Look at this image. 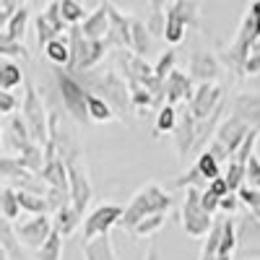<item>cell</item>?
Returning a JSON list of instances; mask_svg holds the SVG:
<instances>
[{
	"label": "cell",
	"mask_w": 260,
	"mask_h": 260,
	"mask_svg": "<svg viewBox=\"0 0 260 260\" xmlns=\"http://www.w3.org/2000/svg\"><path fill=\"white\" fill-rule=\"evenodd\" d=\"M175 206V201H172V195L156 185V182H148L143 185L133 198H130L125 213H122V219H120V229L122 232H133L143 219H148V216H154V213H169V208Z\"/></svg>",
	"instance_id": "6da1fadb"
},
{
	"label": "cell",
	"mask_w": 260,
	"mask_h": 260,
	"mask_svg": "<svg viewBox=\"0 0 260 260\" xmlns=\"http://www.w3.org/2000/svg\"><path fill=\"white\" fill-rule=\"evenodd\" d=\"M73 76L83 83V89L89 94H96L110 102L117 117L125 120V110L130 107V89H127L125 78H120L115 71H89L83 76L81 73H73Z\"/></svg>",
	"instance_id": "7a4b0ae2"
},
{
	"label": "cell",
	"mask_w": 260,
	"mask_h": 260,
	"mask_svg": "<svg viewBox=\"0 0 260 260\" xmlns=\"http://www.w3.org/2000/svg\"><path fill=\"white\" fill-rule=\"evenodd\" d=\"M68 39H71V73H89L94 71L96 65L104 60L107 50H110V45H107V39H89L81 26H73L68 29Z\"/></svg>",
	"instance_id": "3957f363"
},
{
	"label": "cell",
	"mask_w": 260,
	"mask_h": 260,
	"mask_svg": "<svg viewBox=\"0 0 260 260\" xmlns=\"http://www.w3.org/2000/svg\"><path fill=\"white\" fill-rule=\"evenodd\" d=\"M55 83H57L65 112L73 117V122H78V125L91 122V117H89V91L83 89V83L65 68L55 71Z\"/></svg>",
	"instance_id": "277c9868"
},
{
	"label": "cell",
	"mask_w": 260,
	"mask_h": 260,
	"mask_svg": "<svg viewBox=\"0 0 260 260\" xmlns=\"http://www.w3.org/2000/svg\"><path fill=\"white\" fill-rule=\"evenodd\" d=\"M203 190L201 187H185V203H182V229L187 237H192V240H201V237H206L216 221V216L208 213L203 208Z\"/></svg>",
	"instance_id": "5b68a950"
},
{
	"label": "cell",
	"mask_w": 260,
	"mask_h": 260,
	"mask_svg": "<svg viewBox=\"0 0 260 260\" xmlns=\"http://www.w3.org/2000/svg\"><path fill=\"white\" fill-rule=\"evenodd\" d=\"M257 31H255V24L250 21V16L245 13L242 18V24L240 29H237L234 39H232V45L226 47V52H221V62L226 65V68H232L237 76H242L245 78V65L252 55V47H255V42H257Z\"/></svg>",
	"instance_id": "8992f818"
},
{
	"label": "cell",
	"mask_w": 260,
	"mask_h": 260,
	"mask_svg": "<svg viewBox=\"0 0 260 260\" xmlns=\"http://www.w3.org/2000/svg\"><path fill=\"white\" fill-rule=\"evenodd\" d=\"M21 115H24L26 125H29V133L39 146H47L50 143V115L45 110V102L37 94V86L26 83V94L24 102H21Z\"/></svg>",
	"instance_id": "52a82bcc"
},
{
	"label": "cell",
	"mask_w": 260,
	"mask_h": 260,
	"mask_svg": "<svg viewBox=\"0 0 260 260\" xmlns=\"http://www.w3.org/2000/svg\"><path fill=\"white\" fill-rule=\"evenodd\" d=\"M62 159H65V164H68V177H71V203H73L76 211L83 216L86 208L91 206L94 187H91V182H89L86 164L81 161V148L71 151V154H65Z\"/></svg>",
	"instance_id": "ba28073f"
},
{
	"label": "cell",
	"mask_w": 260,
	"mask_h": 260,
	"mask_svg": "<svg viewBox=\"0 0 260 260\" xmlns=\"http://www.w3.org/2000/svg\"><path fill=\"white\" fill-rule=\"evenodd\" d=\"M122 213H125V208L117 206V203H102V206H96L83 219V240L81 242H89V240H96V237L110 234L115 226H120Z\"/></svg>",
	"instance_id": "9c48e42d"
},
{
	"label": "cell",
	"mask_w": 260,
	"mask_h": 260,
	"mask_svg": "<svg viewBox=\"0 0 260 260\" xmlns=\"http://www.w3.org/2000/svg\"><path fill=\"white\" fill-rule=\"evenodd\" d=\"M224 107V89L219 83H198V89H195L187 110L192 112V117L203 122L208 120L211 115H216Z\"/></svg>",
	"instance_id": "30bf717a"
},
{
	"label": "cell",
	"mask_w": 260,
	"mask_h": 260,
	"mask_svg": "<svg viewBox=\"0 0 260 260\" xmlns=\"http://www.w3.org/2000/svg\"><path fill=\"white\" fill-rule=\"evenodd\" d=\"M13 232H16V237H18L21 245L37 252L42 245L50 240V234L55 232V221H52L50 213H45V216H31V219L16 224Z\"/></svg>",
	"instance_id": "8fae6325"
},
{
	"label": "cell",
	"mask_w": 260,
	"mask_h": 260,
	"mask_svg": "<svg viewBox=\"0 0 260 260\" xmlns=\"http://www.w3.org/2000/svg\"><path fill=\"white\" fill-rule=\"evenodd\" d=\"M117 65L122 71V78L127 86H138V83H148L154 78V65H151L146 57L136 55L133 50H117Z\"/></svg>",
	"instance_id": "7c38bea8"
},
{
	"label": "cell",
	"mask_w": 260,
	"mask_h": 260,
	"mask_svg": "<svg viewBox=\"0 0 260 260\" xmlns=\"http://www.w3.org/2000/svg\"><path fill=\"white\" fill-rule=\"evenodd\" d=\"M110 11V31H107V45L115 50H130L133 47V16H125L120 8H115L107 0Z\"/></svg>",
	"instance_id": "4fadbf2b"
},
{
	"label": "cell",
	"mask_w": 260,
	"mask_h": 260,
	"mask_svg": "<svg viewBox=\"0 0 260 260\" xmlns=\"http://www.w3.org/2000/svg\"><path fill=\"white\" fill-rule=\"evenodd\" d=\"M252 133V130L240 120V117H234V115H229L226 120H221V125L216 127V136H213V141L219 143L226 154L234 159V154L240 151V146L247 141V136Z\"/></svg>",
	"instance_id": "5bb4252c"
},
{
	"label": "cell",
	"mask_w": 260,
	"mask_h": 260,
	"mask_svg": "<svg viewBox=\"0 0 260 260\" xmlns=\"http://www.w3.org/2000/svg\"><path fill=\"white\" fill-rule=\"evenodd\" d=\"M224 71V62L216 57L213 52H206V50H198V52H192L190 57V76L192 81H198V83H216L219 81Z\"/></svg>",
	"instance_id": "9a60e30c"
},
{
	"label": "cell",
	"mask_w": 260,
	"mask_h": 260,
	"mask_svg": "<svg viewBox=\"0 0 260 260\" xmlns=\"http://www.w3.org/2000/svg\"><path fill=\"white\" fill-rule=\"evenodd\" d=\"M195 143H198V120L192 117L190 110H185L180 115V122H177V130H175V148H177L180 161H185L192 154Z\"/></svg>",
	"instance_id": "2e32d148"
},
{
	"label": "cell",
	"mask_w": 260,
	"mask_h": 260,
	"mask_svg": "<svg viewBox=\"0 0 260 260\" xmlns=\"http://www.w3.org/2000/svg\"><path fill=\"white\" fill-rule=\"evenodd\" d=\"M195 89H198V86H192V76L190 73L175 71V73H169V78L164 81V99H167V104H175V107L180 102L190 104Z\"/></svg>",
	"instance_id": "e0dca14e"
},
{
	"label": "cell",
	"mask_w": 260,
	"mask_h": 260,
	"mask_svg": "<svg viewBox=\"0 0 260 260\" xmlns=\"http://www.w3.org/2000/svg\"><path fill=\"white\" fill-rule=\"evenodd\" d=\"M232 115L240 117L250 130H260V96L257 94H237L232 99Z\"/></svg>",
	"instance_id": "ac0fdd59"
},
{
	"label": "cell",
	"mask_w": 260,
	"mask_h": 260,
	"mask_svg": "<svg viewBox=\"0 0 260 260\" xmlns=\"http://www.w3.org/2000/svg\"><path fill=\"white\" fill-rule=\"evenodd\" d=\"M167 13H172L177 21H182V24L187 26V29H203V24H201V3L198 0H175L169 8H167Z\"/></svg>",
	"instance_id": "d6986e66"
},
{
	"label": "cell",
	"mask_w": 260,
	"mask_h": 260,
	"mask_svg": "<svg viewBox=\"0 0 260 260\" xmlns=\"http://www.w3.org/2000/svg\"><path fill=\"white\" fill-rule=\"evenodd\" d=\"M81 31L89 39H107V31H110V11H107V0L89 13V18L81 24Z\"/></svg>",
	"instance_id": "ffe728a7"
},
{
	"label": "cell",
	"mask_w": 260,
	"mask_h": 260,
	"mask_svg": "<svg viewBox=\"0 0 260 260\" xmlns=\"http://www.w3.org/2000/svg\"><path fill=\"white\" fill-rule=\"evenodd\" d=\"M29 21H31V13H29V8L24 6V8L16 11V13L6 21V24H3L0 42H24L26 29H29Z\"/></svg>",
	"instance_id": "44dd1931"
},
{
	"label": "cell",
	"mask_w": 260,
	"mask_h": 260,
	"mask_svg": "<svg viewBox=\"0 0 260 260\" xmlns=\"http://www.w3.org/2000/svg\"><path fill=\"white\" fill-rule=\"evenodd\" d=\"M81 252H83V260H117L110 234L96 237V240H89V242H81Z\"/></svg>",
	"instance_id": "7402d4cb"
},
{
	"label": "cell",
	"mask_w": 260,
	"mask_h": 260,
	"mask_svg": "<svg viewBox=\"0 0 260 260\" xmlns=\"http://www.w3.org/2000/svg\"><path fill=\"white\" fill-rule=\"evenodd\" d=\"M52 221H55V232H60L62 237H68V234H73L76 226L83 221V216L76 211L73 203H65L62 208H57V211L52 213Z\"/></svg>",
	"instance_id": "603a6c76"
},
{
	"label": "cell",
	"mask_w": 260,
	"mask_h": 260,
	"mask_svg": "<svg viewBox=\"0 0 260 260\" xmlns=\"http://www.w3.org/2000/svg\"><path fill=\"white\" fill-rule=\"evenodd\" d=\"M45 55H47L50 62L57 65V68L68 71V68H71V57H73V52H71V39H62V37L52 39L50 45L45 47Z\"/></svg>",
	"instance_id": "cb8c5ba5"
},
{
	"label": "cell",
	"mask_w": 260,
	"mask_h": 260,
	"mask_svg": "<svg viewBox=\"0 0 260 260\" xmlns=\"http://www.w3.org/2000/svg\"><path fill=\"white\" fill-rule=\"evenodd\" d=\"M21 83H24V71H21V65H16L11 57H3L0 60V91H13Z\"/></svg>",
	"instance_id": "d4e9b609"
},
{
	"label": "cell",
	"mask_w": 260,
	"mask_h": 260,
	"mask_svg": "<svg viewBox=\"0 0 260 260\" xmlns=\"http://www.w3.org/2000/svg\"><path fill=\"white\" fill-rule=\"evenodd\" d=\"M151 42H154V34H151L148 24L143 18L133 16V47L130 50H133L136 55H141V57H146L151 52Z\"/></svg>",
	"instance_id": "484cf974"
},
{
	"label": "cell",
	"mask_w": 260,
	"mask_h": 260,
	"mask_svg": "<svg viewBox=\"0 0 260 260\" xmlns=\"http://www.w3.org/2000/svg\"><path fill=\"white\" fill-rule=\"evenodd\" d=\"M18 203H21V211H26L29 216H45V213H52L50 201L45 198V195H37V192L18 190Z\"/></svg>",
	"instance_id": "4316f807"
},
{
	"label": "cell",
	"mask_w": 260,
	"mask_h": 260,
	"mask_svg": "<svg viewBox=\"0 0 260 260\" xmlns=\"http://www.w3.org/2000/svg\"><path fill=\"white\" fill-rule=\"evenodd\" d=\"M8 133H11V141H13V146H16L18 151H24L26 146L37 143V141L31 138V133H29V125H26L24 115H13V117H11Z\"/></svg>",
	"instance_id": "83f0119b"
},
{
	"label": "cell",
	"mask_w": 260,
	"mask_h": 260,
	"mask_svg": "<svg viewBox=\"0 0 260 260\" xmlns=\"http://www.w3.org/2000/svg\"><path fill=\"white\" fill-rule=\"evenodd\" d=\"M89 117H91V122H102V125L120 120L117 112L112 110V104L102 96H96V94H89Z\"/></svg>",
	"instance_id": "f1b7e54d"
},
{
	"label": "cell",
	"mask_w": 260,
	"mask_h": 260,
	"mask_svg": "<svg viewBox=\"0 0 260 260\" xmlns=\"http://www.w3.org/2000/svg\"><path fill=\"white\" fill-rule=\"evenodd\" d=\"M177 122H180L177 107H175V104H164L161 110L156 112V125H154L156 138L164 136V133H175V130H177Z\"/></svg>",
	"instance_id": "f546056e"
},
{
	"label": "cell",
	"mask_w": 260,
	"mask_h": 260,
	"mask_svg": "<svg viewBox=\"0 0 260 260\" xmlns=\"http://www.w3.org/2000/svg\"><path fill=\"white\" fill-rule=\"evenodd\" d=\"M34 29H37V42H39L42 47H47L52 39L62 37V31L55 26V21H52V18L45 13V11H42V13L34 18Z\"/></svg>",
	"instance_id": "4dcf8cb0"
},
{
	"label": "cell",
	"mask_w": 260,
	"mask_h": 260,
	"mask_svg": "<svg viewBox=\"0 0 260 260\" xmlns=\"http://www.w3.org/2000/svg\"><path fill=\"white\" fill-rule=\"evenodd\" d=\"M0 211H3V221H16L21 216V203H18V190H13L11 185L3 187L0 192Z\"/></svg>",
	"instance_id": "1f68e13d"
},
{
	"label": "cell",
	"mask_w": 260,
	"mask_h": 260,
	"mask_svg": "<svg viewBox=\"0 0 260 260\" xmlns=\"http://www.w3.org/2000/svg\"><path fill=\"white\" fill-rule=\"evenodd\" d=\"M60 13L65 18V24H68L71 29L73 26H81L86 18H89V13H86L83 3L81 0H60Z\"/></svg>",
	"instance_id": "d6a6232c"
},
{
	"label": "cell",
	"mask_w": 260,
	"mask_h": 260,
	"mask_svg": "<svg viewBox=\"0 0 260 260\" xmlns=\"http://www.w3.org/2000/svg\"><path fill=\"white\" fill-rule=\"evenodd\" d=\"M195 169H198L201 175H203V180H208V182H211V180H216V177H221V161L216 159V156L211 154L208 148L198 154V161H195Z\"/></svg>",
	"instance_id": "836d02e7"
},
{
	"label": "cell",
	"mask_w": 260,
	"mask_h": 260,
	"mask_svg": "<svg viewBox=\"0 0 260 260\" xmlns=\"http://www.w3.org/2000/svg\"><path fill=\"white\" fill-rule=\"evenodd\" d=\"M37 260H62V234L52 232L50 240L37 250Z\"/></svg>",
	"instance_id": "e575fe53"
},
{
	"label": "cell",
	"mask_w": 260,
	"mask_h": 260,
	"mask_svg": "<svg viewBox=\"0 0 260 260\" xmlns=\"http://www.w3.org/2000/svg\"><path fill=\"white\" fill-rule=\"evenodd\" d=\"M237 247H240V232H237V224H234V219H224V234H221V247H219V252L221 255H232Z\"/></svg>",
	"instance_id": "d590c367"
},
{
	"label": "cell",
	"mask_w": 260,
	"mask_h": 260,
	"mask_svg": "<svg viewBox=\"0 0 260 260\" xmlns=\"http://www.w3.org/2000/svg\"><path fill=\"white\" fill-rule=\"evenodd\" d=\"M224 177H226L232 192H237V190L247 182V164H240V161L232 159V161L226 164V169H224Z\"/></svg>",
	"instance_id": "8d00e7d4"
},
{
	"label": "cell",
	"mask_w": 260,
	"mask_h": 260,
	"mask_svg": "<svg viewBox=\"0 0 260 260\" xmlns=\"http://www.w3.org/2000/svg\"><path fill=\"white\" fill-rule=\"evenodd\" d=\"M175 65H177V50H175V47H169V50L154 62V76H156L159 81H167L169 73H175V71H177Z\"/></svg>",
	"instance_id": "74e56055"
},
{
	"label": "cell",
	"mask_w": 260,
	"mask_h": 260,
	"mask_svg": "<svg viewBox=\"0 0 260 260\" xmlns=\"http://www.w3.org/2000/svg\"><path fill=\"white\" fill-rule=\"evenodd\" d=\"M164 224H167V213H154V216H148V219H143L130 234H133V237H141V240H143V237H154Z\"/></svg>",
	"instance_id": "f35d334b"
},
{
	"label": "cell",
	"mask_w": 260,
	"mask_h": 260,
	"mask_svg": "<svg viewBox=\"0 0 260 260\" xmlns=\"http://www.w3.org/2000/svg\"><path fill=\"white\" fill-rule=\"evenodd\" d=\"M237 195H240L242 206L250 211V216H255V219L260 221V190L250 187V185H242L240 190H237Z\"/></svg>",
	"instance_id": "ab89813d"
},
{
	"label": "cell",
	"mask_w": 260,
	"mask_h": 260,
	"mask_svg": "<svg viewBox=\"0 0 260 260\" xmlns=\"http://www.w3.org/2000/svg\"><path fill=\"white\" fill-rule=\"evenodd\" d=\"M0 55L3 57H24V60H29V50L24 47V42H0Z\"/></svg>",
	"instance_id": "60d3db41"
},
{
	"label": "cell",
	"mask_w": 260,
	"mask_h": 260,
	"mask_svg": "<svg viewBox=\"0 0 260 260\" xmlns=\"http://www.w3.org/2000/svg\"><path fill=\"white\" fill-rule=\"evenodd\" d=\"M16 110H21V99H16L13 91H0V115L13 117Z\"/></svg>",
	"instance_id": "b9f144b4"
},
{
	"label": "cell",
	"mask_w": 260,
	"mask_h": 260,
	"mask_svg": "<svg viewBox=\"0 0 260 260\" xmlns=\"http://www.w3.org/2000/svg\"><path fill=\"white\" fill-rule=\"evenodd\" d=\"M245 185L260 190V159H257L255 154H252L250 161H247V182H245Z\"/></svg>",
	"instance_id": "7bdbcfd3"
},
{
	"label": "cell",
	"mask_w": 260,
	"mask_h": 260,
	"mask_svg": "<svg viewBox=\"0 0 260 260\" xmlns=\"http://www.w3.org/2000/svg\"><path fill=\"white\" fill-rule=\"evenodd\" d=\"M24 6H26V0H0V11H3V13H0V21L6 24V21H8L16 11L24 8Z\"/></svg>",
	"instance_id": "ee69618b"
},
{
	"label": "cell",
	"mask_w": 260,
	"mask_h": 260,
	"mask_svg": "<svg viewBox=\"0 0 260 260\" xmlns=\"http://www.w3.org/2000/svg\"><path fill=\"white\" fill-rule=\"evenodd\" d=\"M206 190H211L213 195H219V198H226V195L232 192V187H229V182H226L224 175H221V177H216V180H211Z\"/></svg>",
	"instance_id": "f6af8a7d"
},
{
	"label": "cell",
	"mask_w": 260,
	"mask_h": 260,
	"mask_svg": "<svg viewBox=\"0 0 260 260\" xmlns=\"http://www.w3.org/2000/svg\"><path fill=\"white\" fill-rule=\"evenodd\" d=\"M242 206V201H240V195H237V192H229L226 195V198H221V206H219V211H224V213H234L237 208H240Z\"/></svg>",
	"instance_id": "bcb514c9"
},
{
	"label": "cell",
	"mask_w": 260,
	"mask_h": 260,
	"mask_svg": "<svg viewBox=\"0 0 260 260\" xmlns=\"http://www.w3.org/2000/svg\"><path fill=\"white\" fill-rule=\"evenodd\" d=\"M203 208L208 211V213H213L216 216V211H219V206H221V198H219V195H213L211 190H203Z\"/></svg>",
	"instance_id": "7dc6e473"
},
{
	"label": "cell",
	"mask_w": 260,
	"mask_h": 260,
	"mask_svg": "<svg viewBox=\"0 0 260 260\" xmlns=\"http://www.w3.org/2000/svg\"><path fill=\"white\" fill-rule=\"evenodd\" d=\"M175 3V0H148V6H151V16H164L167 8Z\"/></svg>",
	"instance_id": "c3c4849f"
},
{
	"label": "cell",
	"mask_w": 260,
	"mask_h": 260,
	"mask_svg": "<svg viewBox=\"0 0 260 260\" xmlns=\"http://www.w3.org/2000/svg\"><path fill=\"white\" fill-rule=\"evenodd\" d=\"M245 76H260V55L257 52L250 55V60L245 65Z\"/></svg>",
	"instance_id": "681fc988"
},
{
	"label": "cell",
	"mask_w": 260,
	"mask_h": 260,
	"mask_svg": "<svg viewBox=\"0 0 260 260\" xmlns=\"http://www.w3.org/2000/svg\"><path fill=\"white\" fill-rule=\"evenodd\" d=\"M247 16H250V21L255 24V31H257V37H260V0H252V3H250Z\"/></svg>",
	"instance_id": "f907efd6"
},
{
	"label": "cell",
	"mask_w": 260,
	"mask_h": 260,
	"mask_svg": "<svg viewBox=\"0 0 260 260\" xmlns=\"http://www.w3.org/2000/svg\"><path fill=\"white\" fill-rule=\"evenodd\" d=\"M146 260H159V247H151L146 252Z\"/></svg>",
	"instance_id": "816d5d0a"
},
{
	"label": "cell",
	"mask_w": 260,
	"mask_h": 260,
	"mask_svg": "<svg viewBox=\"0 0 260 260\" xmlns=\"http://www.w3.org/2000/svg\"><path fill=\"white\" fill-rule=\"evenodd\" d=\"M247 255L250 257H260V247H247Z\"/></svg>",
	"instance_id": "f5cc1de1"
},
{
	"label": "cell",
	"mask_w": 260,
	"mask_h": 260,
	"mask_svg": "<svg viewBox=\"0 0 260 260\" xmlns=\"http://www.w3.org/2000/svg\"><path fill=\"white\" fill-rule=\"evenodd\" d=\"M219 260H232V255H219Z\"/></svg>",
	"instance_id": "db71d44e"
},
{
	"label": "cell",
	"mask_w": 260,
	"mask_h": 260,
	"mask_svg": "<svg viewBox=\"0 0 260 260\" xmlns=\"http://www.w3.org/2000/svg\"><path fill=\"white\" fill-rule=\"evenodd\" d=\"M3 260H11V257H8V252H3Z\"/></svg>",
	"instance_id": "11a10c76"
}]
</instances>
